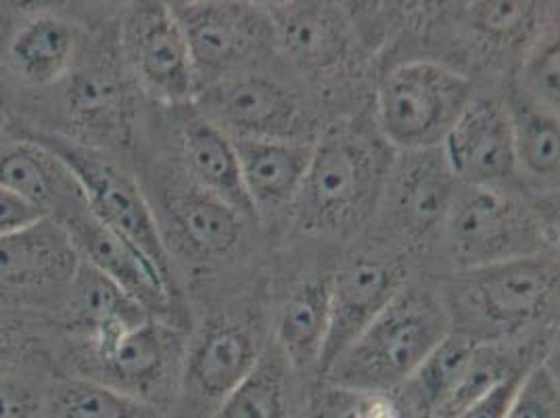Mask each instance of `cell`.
<instances>
[{"label":"cell","mask_w":560,"mask_h":418,"mask_svg":"<svg viewBox=\"0 0 560 418\" xmlns=\"http://www.w3.org/2000/svg\"><path fill=\"white\" fill-rule=\"evenodd\" d=\"M450 333L438 289L408 280L320 376L358 394H396Z\"/></svg>","instance_id":"obj_3"},{"label":"cell","mask_w":560,"mask_h":418,"mask_svg":"<svg viewBox=\"0 0 560 418\" xmlns=\"http://www.w3.org/2000/svg\"><path fill=\"white\" fill-rule=\"evenodd\" d=\"M504 418H560L559 376L550 356H541L525 371Z\"/></svg>","instance_id":"obj_33"},{"label":"cell","mask_w":560,"mask_h":418,"mask_svg":"<svg viewBox=\"0 0 560 418\" xmlns=\"http://www.w3.org/2000/svg\"><path fill=\"white\" fill-rule=\"evenodd\" d=\"M472 98V82L442 61L397 63L376 89L378 135L399 153L440 149Z\"/></svg>","instance_id":"obj_6"},{"label":"cell","mask_w":560,"mask_h":418,"mask_svg":"<svg viewBox=\"0 0 560 418\" xmlns=\"http://www.w3.org/2000/svg\"><path fill=\"white\" fill-rule=\"evenodd\" d=\"M458 188L442 147L394 158L376 208L392 245L404 254L431 245L444 229Z\"/></svg>","instance_id":"obj_14"},{"label":"cell","mask_w":560,"mask_h":418,"mask_svg":"<svg viewBox=\"0 0 560 418\" xmlns=\"http://www.w3.org/2000/svg\"><path fill=\"white\" fill-rule=\"evenodd\" d=\"M0 186L55 222L89 208L68 165L47 147L25 137L0 149Z\"/></svg>","instance_id":"obj_23"},{"label":"cell","mask_w":560,"mask_h":418,"mask_svg":"<svg viewBox=\"0 0 560 418\" xmlns=\"http://www.w3.org/2000/svg\"><path fill=\"white\" fill-rule=\"evenodd\" d=\"M291 364L270 339L254 371L211 418H289Z\"/></svg>","instance_id":"obj_28"},{"label":"cell","mask_w":560,"mask_h":418,"mask_svg":"<svg viewBox=\"0 0 560 418\" xmlns=\"http://www.w3.org/2000/svg\"><path fill=\"white\" fill-rule=\"evenodd\" d=\"M541 22V9L536 2H472L465 11L470 34L491 50L518 43L525 47Z\"/></svg>","instance_id":"obj_30"},{"label":"cell","mask_w":560,"mask_h":418,"mask_svg":"<svg viewBox=\"0 0 560 418\" xmlns=\"http://www.w3.org/2000/svg\"><path fill=\"white\" fill-rule=\"evenodd\" d=\"M55 372L45 360L0 362V418H45L47 385Z\"/></svg>","instance_id":"obj_32"},{"label":"cell","mask_w":560,"mask_h":418,"mask_svg":"<svg viewBox=\"0 0 560 418\" xmlns=\"http://www.w3.org/2000/svg\"><path fill=\"white\" fill-rule=\"evenodd\" d=\"M59 224L70 236L80 262L114 280L151 316L185 326L183 312L178 310L180 295L167 287L162 275L135 245L94 218L91 209H82Z\"/></svg>","instance_id":"obj_18"},{"label":"cell","mask_w":560,"mask_h":418,"mask_svg":"<svg viewBox=\"0 0 560 418\" xmlns=\"http://www.w3.org/2000/svg\"><path fill=\"white\" fill-rule=\"evenodd\" d=\"M59 130L82 147L117 155L135 147L132 84L121 66L116 32L96 36L82 63L55 89Z\"/></svg>","instance_id":"obj_8"},{"label":"cell","mask_w":560,"mask_h":418,"mask_svg":"<svg viewBox=\"0 0 560 418\" xmlns=\"http://www.w3.org/2000/svg\"><path fill=\"white\" fill-rule=\"evenodd\" d=\"M78 266L70 236L50 218L0 239V305L55 318Z\"/></svg>","instance_id":"obj_15"},{"label":"cell","mask_w":560,"mask_h":418,"mask_svg":"<svg viewBox=\"0 0 560 418\" xmlns=\"http://www.w3.org/2000/svg\"><path fill=\"white\" fill-rule=\"evenodd\" d=\"M559 20L552 15L537 27L523 48L513 93L539 109L559 116L560 109Z\"/></svg>","instance_id":"obj_29"},{"label":"cell","mask_w":560,"mask_h":418,"mask_svg":"<svg viewBox=\"0 0 560 418\" xmlns=\"http://www.w3.org/2000/svg\"><path fill=\"white\" fill-rule=\"evenodd\" d=\"M43 218L45 216L38 209L32 208L22 197L0 186V239L24 231Z\"/></svg>","instance_id":"obj_36"},{"label":"cell","mask_w":560,"mask_h":418,"mask_svg":"<svg viewBox=\"0 0 560 418\" xmlns=\"http://www.w3.org/2000/svg\"><path fill=\"white\" fill-rule=\"evenodd\" d=\"M504 103L513 124L514 158L518 176L536 185L548 186L550 193H555V188H559V116L527 103L513 91Z\"/></svg>","instance_id":"obj_26"},{"label":"cell","mask_w":560,"mask_h":418,"mask_svg":"<svg viewBox=\"0 0 560 418\" xmlns=\"http://www.w3.org/2000/svg\"><path fill=\"white\" fill-rule=\"evenodd\" d=\"M427 418H454V417H450V415H444V413H438V415H431V417H427Z\"/></svg>","instance_id":"obj_37"},{"label":"cell","mask_w":560,"mask_h":418,"mask_svg":"<svg viewBox=\"0 0 560 418\" xmlns=\"http://www.w3.org/2000/svg\"><path fill=\"white\" fill-rule=\"evenodd\" d=\"M151 186L153 193L144 195L174 268L178 262L213 268L241 252L252 220L195 185L180 167L172 165Z\"/></svg>","instance_id":"obj_10"},{"label":"cell","mask_w":560,"mask_h":418,"mask_svg":"<svg viewBox=\"0 0 560 418\" xmlns=\"http://www.w3.org/2000/svg\"><path fill=\"white\" fill-rule=\"evenodd\" d=\"M57 335L52 316L0 305V362L45 360L57 369Z\"/></svg>","instance_id":"obj_31"},{"label":"cell","mask_w":560,"mask_h":418,"mask_svg":"<svg viewBox=\"0 0 560 418\" xmlns=\"http://www.w3.org/2000/svg\"><path fill=\"white\" fill-rule=\"evenodd\" d=\"M241 181L254 218L268 229L291 216L305 172L312 160L314 140L233 139Z\"/></svg>","instance_id":"obj_21"},{"label":"cell","mask_w":560,"mask_h":418,"mask_svg":"<svg viewBox=\"0 0 560 418\" xmlns=\"http://www.w3.org/2000/svg\"><path fill=\"white\" fill-rule=\"evenodd\" d=\"M174 117L176 155L188 178L243 218L256 222L245 195L234 142L195 103L170 109Z\"/></svg>","instance_id":"obj_22"},{"label":"cell","mask_w":560,"mask_h":418,"mask_svg":"<svg viewBox=\"0 0 560 418\" xmlns=\"http://www.w3.org/2000/svg\"><path fill=\"white\" fill-rule=\"evenodd\" d=\"M94 40L84 24L59 9H22L2 43V63L25 89L55 91Z\"/></svg>","instance_id":"obj_17"},{"label":"cell","mask_w":560,"mask_h":418,"mask_svg":"<svg viewBox=\"0 0 560 418\" xmlns=\"http://www.w3.org/2000/svg\"><path fill=\"white\" fill-rule=\"evenodd\" d=\"M117 48L130 84L151 103L165 109L195 103V66L170 2L128 4L117 22Z\"/></svg>","instance_id":"obj_11"},{"label":"cell","mask_w":560,"mask_h":418,"mask_svg":"<svg viewBox=\"0 0 560 418\" xmlns=\"http://www.w3.org/2000/svg\"><path fill=\"white\" fill-rule=\"evenodd\" d=\"M358 392L323 383L310 402L307 418H353Z\"/></svg>","instance_id":"obj_35"},{"label":"cell","mask_w":560,"mask_h":418,"mask_svg":"<svg viewBox=\"0 0 560 418\" xmlns=\"http://www.w3.org/2000/svg\"><path fill=\"white\" fill-rule=\"evenodd\" d=\"M170 9L187 38L199 93L236 71L261 66L277 48L264 4L192 0L170 2Z\"/></svg>","instance_id":"obj_13"},{"label":"cell","mask_w":560,"mask_h":418,"mask_svg":"<svg viewBox=\"0 0 560 418\" xmlns=\"http://www.w3.org/2000/svg\"><path fill=\"white\" fill-rule=\"evenodd\" d=\"M195 105L231 139L316 140L318 137L316 117L302 91L261 66L236 71L203 89L197 94Z\"/></svg>","instance_id":"obj_12"},{"label":"cell","mask_w":560,"mask_h":418,"mask_svg":"<svg viewBox=\"0 0 560 418\" xmlns=\"http://www.w3.org/2000/svg\"><path fill=\"white\" fill-rule=\"evenodd\" d=\"M406 254L394 245L373 243L346 256L332 272L327 339L320 374L373 323L408 282Z\"/></svg>","instance_id":"obj_16"},{"label":"cell","mask_w":560,"mask_h":418,"mask_svg":"<svg viewBox=\"0 0 560 418\" xmlns=\"http://www.w3.org/2000/svg\"><path fill=\"white\" fill-rule=\"evenodd\" d=\"M450 328L477 346L511 344L559 303L555 252L450 272L438 287Z\"/></svg>","instance_id":"obj_2"},{"label":"cell","mask_w":560,"mask_h":418,"mask_svg":"<svg viewBox=\"0 0 560 418\" xmlns=\"http://www.w3.org/2000/svg\"><path fill=\"white\" fill-rule=\"evenodd\" d=\"M392 162V147L355 119L320 130L291 224L314 239L355 233L378 208Z\"/></svg>","instance_id":"obj_1"},{"label":"cell","mask_w":560,"mask_h":418,"mask_svg":"<svg viewBox=\"0 0 560 418\" xmlns=\"http://www.w3.org/2000/svg\"><path fill=\"white\" fill-rule=\"evenodd\" d=\"M2 121H4V116H2V109H0V128H2Z\"/></svg>","instance_id":"obj_38"},{"label":"cell","mask_w":560,"mask_h":418,"mask_svg":"<svg viewBox=\"0 0 560 418\" xmlns=\"http://www.w3.org/2000/svg\"><path fill=\"white\" fill-rule=\"evenodd\" d=\"M20 137L40 142L66 163L94 218L135 245L162 275L167 287L180 295L178 275L165 252L149 199L139 178L117 160V155L40 130H20Z\"/></svg>","instance_id":"obj_7"},{"label":"cell","mask_w":560,"mask_h":418,"mask_svg":"<svg viewBox=\"0 0 560 418\" xmlns=\"http://www.w3.org/2000/svg\"><path fill=\"white\" fill-rule=\"evenodd\" d=\"M557 218L516 190L460 185L440 241L452 272L472 270L555 252Z\"/></svg>","instance_id":"obj_5"},{"label":"cell","mask_w":560,"mask_h":418,"mask_svg":"<svg viewBox=\"0 0 560 418\" xmlns=\"http://www.w3.org/2000/svg\"><path fill=\"white\" fill-rule=\"evenodd\" d=\"M188 341L185 326L151 316L68 372L130 395L167 418L178 394Z\"/></svg>","instance_id":"obj_9"},{"label":"cell","mask_w":560,"mask_h":418,"mask_svg":"<svg viewBox=\"0 0 560 418\" xmlns=\"http://www.w3.org/2000/svg\"><path fill=\"white\" fill-rule=\"evenodd\" d=\"M332 272H310L280 298L272 341L293 371L318 369L327 339Z\"/></svg>","instance_id":"obj_24"},{"label":"cell","mask_w":560,"mask_h":418,"mask_svg":"<svg viewBox=\"0 0 560 418\" xmlns=\"http://www.w3.org/2000/svg\"><path fill=\"white\" fill-rule=\"evenodd\" d=\"M477 344L450 333L433 349L412 376L397 390L399 406L408 418H427L444 413L447 402L460 387Z\"/></svg>","instance_id":"obj_25"},{"label":"cell","mask_w":560,"mask_h":418,"mask_svg":"<svg viewBox=\"0 0 560 418\" xmlns=\"http://www.w3.org/2000/svg\"><path fill=\"white\" fill-rule=\"evenodd\" d=\"M45 418H165L160 410L91 379L57 371L47 385Z\"/></svg>","instance_id":"obj_27"},{"label":"cell","mask_w":560,"mask_h":418,"mask_svg":"<svg viewBox=\"0 0 560 418\" xmlns=\"http://www.w3.org/2000/svg\"><path fill=\"white\" fill-rule=\"evenodd\" d=\"M529 369V367H527ZM523 371L513 372L506 379H502L500 383H495L488 392L475 397L472 402H468L463 410H458L454 418H504L509 413V406L513 402L514 392L523 379Z\"/></svg>","instance_id":"obj_34"},{"label":"cell","mask_w":560,"mask_h":418,"mask_svg":"<svg viewBox=\"0 0 560 418\" xmlns=\"http://www.w3.org/2000/svg\"><path fill=\"white\" fill-rule=\"evenodd\" d=\"M445 162L463 186L514 190L518 176L506 103L475 96L445 137Z\"/></svg>","instance_id":"obj_19"},{"label":"cell","mask_w":560,"mask_h":418,"mask_svg":"<svg viewBox=\"0 0 560 418\" xmlns=\"http://www.w3.org/2000/svg\"><path fill=\"white\" fill-rule=\"evenodd\" d=\"M266 291L254 287L190 337L178 394L167 418H211L247 379L272 339Z\"/></svg>","instance_id":"obj_4"},{"label":"cell","mask_w":560,"mask_h":418,"mask_svg":"<svg viewBox=\"0 0 560 418\" xmlns=\"http://www.w3.org/2000/svg\"><path fill=\"white\" fill-rule=\"evenodd\" d=\"M264 9L272 24L275 45L293 68L318 80L350 68L355 36L339 4L268 2Z\"/></svg>","instance_id":"obj_20"}]
</instances>
